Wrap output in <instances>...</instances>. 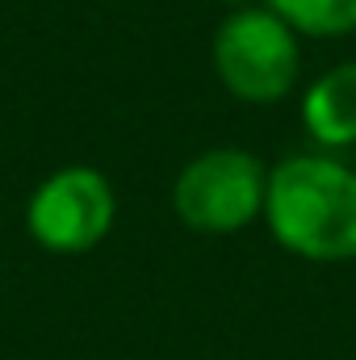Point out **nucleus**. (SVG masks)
I'll return each instance as SVG.
<instances>
[{
	"mask_svg": "<svg viewBox=\"0 0 356 360\" xmlns=\"http://www.w3.org/2000/svg\"><path fill=\"white\" fill-rule=\"evenodd\" d=\"M272 239L314 264L356 260V172L331 155H289L268 172Z\"/></svg>",
	"mask_w": 356,
	"mask_h": 360,
	"instance_id": "f257e3e1",
	"label": "nucleus"
},
{
	"mask_svg": "<svg viewBox=\"0 0 356 360\" xmlns=\"http://www.w3.org/2000/svg\"><path fill=\"white\" fill-rule=\"evenodd\" d=\"M214 68L231 96L248 105H272L298 84L302 46L298 34L272 8H235L214 34Z\"/></svg>",
	"mask_w": 356,
	"mask_h": 360,
	"instance_id": "f03ea898",
	"label": "nucleus"
},
{
	"mask_svg": "<svg viewBox=\"0 0 356 360\" xmlns=\"http://www.w3.org/2000/svg\"><path fill=\"white\" fill-rule=\"evenodd\" d=\"M268 172L252 151L214 147L189 160L177 176V218L197 235H235L265 214Z\"/></svg>",
	"mask_w": 356,
	"mask_h": 360,
	"instance_id": "7ed1b4c3",
	"label": "nucleus"
},
{
	"mask_svg": "<svg viewBox=\"0 0 356 360\" xmlns=\"http://www.w3.org/2000/svg\"><path fill=\"white\" fill-rule=\"evenodd\" d=\"M113 188L96 168H59L46 176L30 205H25V226L30 235L55 252V256H80L92 252L109 226H113Z\"/></svg>",
	"mask_w": 356,
	"mask_h": 360,
	"instance_id": "20e7f679",
	"label": "nucleus"
},
{
	"mask_svg": "<svg viewBox=\"0 0 356 360\" xmlns=\"http://www.w3.org/2000/svg\"><path fill=\"white\" fill-rule=\"evenodd\" d=\"M302 122L319 147H352L356 143V59L323 72L302 96Z\"/></svg>",
	"mask_w": 356,
	"mask_h": 360,
	"instance_id": "39448f33",
	"label": "nucleus"
},
{
	"mask_svg": "<svg viewBox=\"0 0 356 360\" xmlns=\"http://www.w3.org/2000/svg\"><path fill=\"white\" fill-rule=\"evenodd\" d=\"M268 8L302 38H344L356 30V0H268Z\"/></svg>",
	"mask_w": 356,
	"mask_h": 360,
	"instance_id": "423d86ee",
	"label": "nucleus"
},
{
	"mask_svg": "<svg viewBox=\"0 0 356 360\" xmlns=\"http://www.w3.org/2000/svg\"><path fill=\"white\" fill-rule=\"evenodd\" d=\"M222 4H235V8H248V4H256V0H222Z\"/></svg>",
	"mask_w": 356,
	"mask_h": 360,
	"instance_id": "0eeeda50",
	"label": "nucleus"
}]
</instances>
